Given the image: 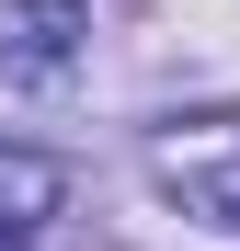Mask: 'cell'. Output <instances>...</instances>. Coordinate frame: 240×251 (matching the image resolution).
Listing matches in <instances>:
<instances>
[{
	"mask_svg": "<svg viewBox=\"0 0 240 251\" xmlns=\"http://www.w3.org/2000/svg\"><path fill=\"white\" fill-rule=\"evenodd\" d=\"M160 183H172L194 217L240 228V137H217V149H160Z\"/></svg>",
	"mask_w": 240,
	"mask_h": 251,
	"instance_id": "3",
	"label": "cell"
},
{
	"mask_svg": "<svg viewBox=\"0 0 240 251\" xmlns=\"http://www.w3.org/2000/svg\"><path fill=\"white\" fill-rule=\"evenodd\" d=\"M57 194H69V172H57V160L0 149V251H34V228L57 217Z\"/></svg>",
	"mask_w": 240,
	"mask_h": 251,
	"instance_id": "2",
	"label": "cell"
},
{
	"mask_svg": "<svg viewBox=\"0 0 240 251\" xmlns=\"http://www.w3.org/2000/svg\"><path fill=\"white\" fill-rule=\"evenodd\" d=\"M92 34V0H0V80H57Z\"/></svg>",
	"mask_w": 240,
	"mask_h": 251,
	"instance_id": "1",
	"label": "cell"
}]
</instances>
